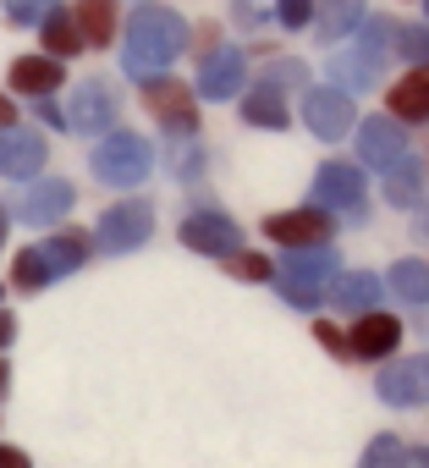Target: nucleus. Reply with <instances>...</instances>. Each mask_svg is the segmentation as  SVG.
Instances as JSON below:
<instances>
[{"label":"nucleus","instance_id":"7","mask_svg":"<svg viewBox=\"0 0 429 468\" xmlns=\"http://www.w3.org/2000/svg\"><path fill=\"white\" fill-rule=\"evenodd\" d=\"M396 342H402V320H396V314H363V320L347 331V353H352V358H363V364L391 358V353H396Z\"/></svg>","mask_w":429,"mask_h":468},{"label":"nucleus","instance_id":"16","mask_svg":"<svg viewBox=\"0 0 429 468\" xmlns=\"http://www.w3.org/2000/svg\"><path fill=\"white\" fill-rule=\"evenodd\" d=\"M303 116H309V127H314L319 138H341V133L352 127V105H347L341 94H314Z\"/></svg>","mask_w":429,"mask_h":468},{"label":"nucleus","instance_id":"22","mask_svg":"<svg viewBox=\"0 0 429 468\" xmlns=\"http://www.w3.org/2000/svg\"><path fill=\"white\" fill-rule=\"evenodd\" d=\"M380 292H385V282H374V276H347V282L336 287V303H341V309H358V314H369Z\"/></svg>","mask_w":429,"mask_h":468},{"label":"nucleus","instance_id":"3","mask_svg":"<svg viewBox=\"0 0 429 468\" xmlns=\"http://www.w3.org/2000/svg\"><path fill=\"white\" fill-rule=\"evenodd\" d=\"M94 171H99L110 187H132V182H143V171H149V144L132 138V133H116V138H105V149H94Z\"/></svg>","mask_w":429,"mask_h":468},{"label":"nucleus","instance_id":"4","mask_svg":"<svg viewBox=\"0 0 429 468\" xmlns=\"http://www.w3.org/2000/svg\"><path fill=\"white\" fill-rule=\"evenodd\" d=\"M374 391H380V402H391V408H424V402H429V353L391 364V369L374 380Z\"/></svg>","mask_w":429,"mask_h":468},{"label":"nucleus","instance_id":"20","mask_svg":"<svg viewBox=\"0 0 429 468\" xmlns=\"http://www.w3.org/2000/svg\"><path fill=\"white\" fill-rule=\"evenodd\" d=\"M45 50H50V56H78V50H83V34H78V17H72V12L45 17Z\"/></svg>","mask_w":429,"mask_h":468},{"label":"nucleus","instance_id":"14","mask_svg":"<svg viewBox=\"0 0 429 468\" xmlns=\"http://www.w3.org/2000/svg\"><path fill=\"white\" fill-rule=\"evenodd\" d=\"M89 231H56V238H45V265H50V276H67V271H78L83 260H89Z\"/></svg>","mask_w":429,"mask_h":468},{"label":"nucleus","instance_id":"11","mask_svg":"<svg viewBox=\"0 0 429 468\" xmlns=\"http://www.w3.org/2000/svg\"><path fill=\"white\" fill-rule=\"evenodd\" d=\"M314 193H319V204H347V209H358V204H363V171L330 160V165L314 176Z\"/></svg>","mask_w":429,"mask_h":468},{"label":"nucleus","instance_id":"26","mask_svg":"<svg viewBox=\"0 0 429 468\" xmlns=\"http://www.w3.org/2000/svg\"><path fill=\"white\" fill-rule=\"evenodd\" d=\"M226 265H232L237 282H270V276H276V265H270L265 254H226Z\"/></svg>","mask_w":429,"mask_h":468},{"label":"nucleus","instance_id":"21","mask_svg":"<svg viewBox=\"0 0 429 468\" xmlns=\"http://www.w3.org/2000/svg\"><path fill=\"white\" fill-rule=\"evenodd\" d=\"M12 287H23V292L50 287V265H45V254H39V249H23V254L12 260Z\"/></svg>","mask_w":429,"mask_h":468},{"label":"nucleus","instance_id":"34","mask_svg":"<svg viewBox=\"0 0 429 468\" xmlns=\"http://www.w3.org/2000/svg\"><path fill=\"white\" fill-rule=\"evenodd\" d=\"M6 386H12V369H6V364H0V397H6Z\"/></svg>","mask_w":429,"mask_h":468},{"label":"nucleus","instance_id":"9","mask_svg":"<svg viewBox=\"0 0 429 468\" xmlns=\"http://www.w3.org/2000/svg\"><path fill=\"white\" fill-rule=\"evenodd\" d=\"M72 17H78L83 45H94V50L116 45V34H121V6H116V0H78Z\"/></svg>","mask_w":429,"mask_h":468},{"label":"nucleus","instance_id":"24","mask_svg":"<svg viewBox=\"0 0 429 468\" xmlns=\"http://www.w3.org/2000/svg\"><path fill=\"white\" fill-rule=\"evenodd\" d=\"M407 463H413V452L396 435H380V441H369V452H363L358 468H407Z\"/></svg>","mask_w":429,"mask_h":468},{"label":"nucleus","instance_id":"8","mask_svg":"<svg viewBox=\"0 0 429 468\" xmlns=\"http://www.w3.org/2000/svg\"><path fill=\"white\" fill-rule=\"evenodd\" d=\"M385 116L391 122H429V67H413L385 89Z\"/></svg>","mask_w":429,"mask_h":468},{"label":"nucleus","instance_id":"31","mask_svg":"<svg viewBox=\"0 0 429 468\" xmlns=\"http://www.w3.org/2000/svg\"><path fill=\"white\" fill-rule=\"evenodd\" d=\"M0 468H34V463H28L17 446H6V441H0Z\"/></svg>","mask_w":429,"mask_h":468},{"label":"nucleus","instance_id":"33","mask_svg":"<svg viewBox=\"0 0 429 468\" xmlns=\"http://www.w3.org/2000/svg\"><path fill=\"white\" fill-rule=\"evenodd\" d=\"M12 122H17V105H12V100H6V94H0V133H6V127H12Z\"/></svg>","mask_w":429,"mask_h":468},{"label":"nucleus","instance_id":"15","mask_svg":"<svg viewBox=\"0 0 429 468\" xmlns=\"http://www.w3.org/2000/svg\"><path fill=\"white\" fill-rule=\"evenodd\" d=\"M72 209V187L67 182H39L28 198H23V220H34V226H50V220H61Z\"/></svg>","mask_w":429,"mask_h":468},{"label":"nucleus","instance_id":"1","mask_svg":"<svg viewBox=\"0 0 429 468\" xmlns=\"http://www.w3.org/2000/svg\"><path fill=\"white\" fill-rule=\"evenodd\" d=\"M149 231H154V209H149L143 198H127V204L105 209V220H99V249H110V254H132V249H143Z\"/></svg>","mask_w":429,"mask_h":468},{"label":"nucleus","instance_id":"12","mask_svg":"<svg viewBox=\"0 0 429 468\" xmlns=\"http://www.w3.org/2000/svg\"><path fill=\"white\" fill-rule=\"evenodd\" d=\"M39 165H45V138L0 133V176H34Z\"/></svg>","mask_w":429,"mask_h":468},{"label":"nucleus","instance_id":"13","mask_svg":"<svg viewBox=\"0 0 429 468\" xmlns=\"http://www.w3.org/2000/svg\"><path fill=\"white\" fill-rule=\"evenodd\" d=\"M12 89L17 94H56L61 89V61L56 56H17L12 61Z\"/></svg>","mask_w":429,"mask_h":468},{"label":"nucleus","instance_id":"35","mask_svg":"<svg viewBox=\"0 0 429 468\" xmlns=\"http://www.w3.org/2000/svg\"><path fill=\"white\" fill-rule=\"evenodd\" d=\"M413 463H418V468H429V446H418V452H413Z\"/></svg>","mask_w":429,"mask_h":468},{"label":"nucleus","instance_id":"25","mask_svg":"<svg viewBox=\"0 0 429 468\" xmlns=\"http://www.w3.org/2000/svg\"><path fill=\"white\" fill-rule=\"evenodd\" d=\"M243 122H254V127H287L292 116L281 111V100H276V94H248V105H243Z\"/></svg>","mask_w":429,"mask_h":468},{"label":"nucleus","instance_id":"36","mask_svg":"<svg viewBox=\"0 0 429 468\" xmlns=\"http://www.w3.org/2000/svg\"><path fill=\"white\" fill-rule=\"evenodd\" d=\"M0 249H6V204H0Z\"/></svg>","mask_w":429,"mask_h":468},{"label":"nucleus","instance_id":"17","mask_svg":"<svg viewBox=\"0 0 429 468\" xmlns=\"http://www.w3.org/2000/svg\"><path fill=\"white\" fill-rule=\"evenodd\" d=\"M391 292L407 303H429V265L424 260H396L391 265Z\"/></svg>","mask_w":429,"mask_h":468},{"label":"nucleus","instance_id":"37","mask_svg":"<svg viewBox=\"0 0 429 468\" xmlns=\"http://www.w3.org/2000/svg\"><path fill=\"white\" fill-rule=\"evenodd\" d=\"M0 292H6V287H0Z\"/></svg>","mask_w":429,"mask_h":468},{"label":"nucleus","instance_id":"32","mask_svg":"<svg viewBox=\"0 0 429 468\" xmlns=\"http://www.w3.org/2000/svg\"><path fill=\"white\" fill-rule=\"evenodd\" d=\"M12 336H17V320H12V314H6V309H0V347H6V342H12Z\"/></svg>","mask_w":429,"mask_h":468},{"label":"nucleus","instance_id":"6","mask_svg":"<svg viewBox=\"0 0 429 468\" xmlns=\"http://www.w3.org/2000/svg\"><path fill=\"white\" fill-rule=\"evenodd\" d=\"M143 105L171 127V133H193L198 127V111H193V94L176 83V78H149L143 83Z\"/></svg>","mask_w":429,"mask_h":468},{"label":"nucleus","instance_id":"2","mask_svg":"<svg viewBox=\"0 0 429 468\" xmlns=\"http://www.w3.org/2000/svg\"><path fill=\"white\" fill-rule=\"evenodd\" d=\"M265 238H276L281 249H325V238H336V220L325 209H287L265 220Z\"/></svg>","mask_w":429,"mask_h":468},{"label":"nucleus","instance_id":"29","mask_svg":"<svg viewBox=\"0 0 429 468\" xmlns=\"http://www.w3.org/2000/svg\"><path fill=\"white\" fill-rule=\"evenodd\" d=\"M314 331H319V342H325V347H330V353H336V358H352V353H347V336H341V331H336V325H325V320H319V325H314Z\"/></svg>","mask_w":429,"mask_h":468},{"label":"nucleus","instance_id":"30","mask_svg":"<svg viewBox=\"0 0 429 468\" xmlns=\"http://www.w3.org/2000/svg\"><path fill=\"white\" fill-rule=\"evenodd\" d=\"M45 6V0H6V12H17L12 23H34V12Z\"/></svg>","mask_w":429,"mask_h":468},{"label":"nucleus","instance_id":"18","mask_svg":"<svg viewBox=\"0 0 429 468\" xmlns=\"http://www.w3.org/2000/svg\"><path fill=\"white\" fill-rule=\"evenodd\" d=\"M110 94H105V83H89L83 94H78V105H72V127L78 133H99L105 122H110V105H105Z\"/></svg>","mask_w":429,"mask_h":468},{"label":"nucleus","instance_id":"10","mask_svg":"<svg viewBox=\"0 0 429 468\" xmlns=\"http://www.w3.org/2000/svg\"><path fill=\"white\" fill-rule=\"evenodd\" d=\"M358 149H363V160L369 165H380V171H391L396 160H402V122H385V116H374V122H363V133H358Z\"/></svg>","mask_w":429,"mask_h":468},{"label":"nucleus","instance_id":"23","mask_svg":"<svg viewBox=\"0 0 429 468\" xmlns=\"http://www.w3.org/2000/svg\"><path fill=\"white\" fill-rule=\"evenodd\" d=\"M385 198L402 204V209L418 204V165H413V160H396V165H391V176H385Z\"/></svg>","mask_w":429,"mask_h":468},{"label":"nucleus","instance_id":"19","mask_svg":"<svg viewBox=\"0 0 429 468\" xmlns=\"http://www.w3.org/2000/svg\"><path fill=\"white\" fill-rule=\"evenodd\" d=\"M325 276H336V254H330V249H303V254H292V265H287V282H303L309 292H314V282H325Z\"/></svg>","mask_w":429,"mask_h":468},{"label":"nucleus","instance_id":"27","mask_svg":"<svg viewBox=\"0 0 429 468\" xmlns=\"http://www.w3.org/2000/svg\"><path fill=\"white\" fill-rule=\"evenodd\" d=\"M204 89H209V94H232V89H237V61H221L214 72L204 67Z\"/></svg>","mask_w":429,"mask_h":468},{"label":"nucleus","instance_id":"28","mask_svg":"<svg viewBox=\"0 0 429 468\" xmlns=\"http://www.w3.org/2000/svg\"><path fill=\"white\" fill-rule=\"evenodd\" d=\"M309 12H314V0H281V23H287V28H303Z\"/></svg>","mask_w":429,"mask_h":468},{"label":"nucleus","instance_id":"5","mask_svg":"<svg viewBox=\"0 0 429 468\" xmlns=\"http://www.w3.org/2000/svg\"><path fill=\"white\" fill-rule=\"evenodd\" d=\"M237 238H243V231H237L226 215H209V209H198V215H187V220H182V243H187L193 254H214V260H226V254H237Z\"/></svg>","mask_w":429,"mask_h":468}]
</instances>
